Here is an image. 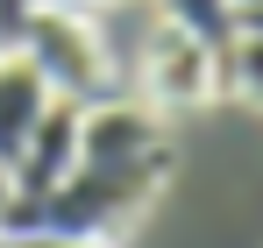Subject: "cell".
<instances>
[{
	"mask_svg": "<svg viewBox=\"0 0 263 248\" xmlns=\"http://www.w3.org/2000/svg\"><path fill=\"white\" fill-rule=\"evenodd\" d=\"M164 177H171V163H128V170L79 163L43 199H7L0 227H50V234H79V241H121L149 213V199L164 192Z\"/></svg>",
	"mask_w": 263,
	"mask_h": 248,
	"instance_id": "obj_1",
	"label": "cell"
},
{
	"mask_svg": "<svg viewBox=\"0 0 263 248\" xmlns=\"http://www.w3.org/2000/svg\"><path fill=\"white\" fill-rule=\"evenodd\" d=\"M14 50L43 71V85L57 99H107V92H121V64H114V50H107V22L86 14V7H57V0H36L22 22H14Z\"/></svg>",
	"mask_w": 263,
	"mask_h": 248,
	"instance_id": "obj_2",
	"label": "cell"
},
{
	"mask_svg": "<svg viewBox=\"0 0 263 248\" xmlns=\"http://www.w3.org/2000/svg\"><path fill=\"white\" fill-rule=\"evenodd\" d=\"M128 92L149 99L157 114H185V107H206L220 92V50L199 36H185L171 22H149L142 43H135V64H128Z\"/></svg>",
	"mask_w": 263,
	"mask_h": 248,
	"instance_id": "obj_3",
	"label": "cell"
},
{
	"mask_svg": "<svg viewBox=\"0 0 263 248\" xmlns=\"http://www.w3.org/2000/svg\"><path fill=\"white\" fill-rule=\"evenodd\" d=\"M79 163L100 170H128V163H171V135H164V114L135 92H107L92 99L86 121H79Z\"/></svg>",
	"mask_w": 263,
	"mask_h": 248,
	"instance_id": "obj_4",
	"label": "cell"
},
{
	"mask_svg": "<svg viewBox=\"0 0 263 248\" xmlns=\"http://www.w3.org/2000/svg\"><path fill=\"white\" fill-rule=\"evenodd\" d=\"M79 121H86L79 99H50L43 107V121L29 135L22 163L7 170V192H14V199H43L50 184H64V177L79 170Z\"/></svg>",
	"mask_w": 263,
	"mask_h": 248,
	"instance_id": "obj_5",
	"label": "cell"
},
{
	"mask_svg": "<svg viewBox=\"0 0 263 248\" xmlns=\"http://www.w3.org/2000/svg\"><path fill=\"white\" fill-rule=\"evenodd\" d=\"M50 99H57V92L43 85V71L7 43V50H0V177L22 163V149H29V135H36Z\"/></svg>",
	"mask_w": 263,
	"mask_h": 248,
	"instance_id": "obj_6",
	"label": "cell"
},
{
	"mask_svg": "<svg viewBox=\"0 0 263 248\" xmlns=\"http://www.w3.org/2000/svg\"><path fill=\"white\" fill-rule=\"evenodd\" d=\"M157 22H171L185 36L228 50V43H235V0H157Z\"/></svg>",
	"mask_w": 263,
	"mask_h": 248,
	"instance_id": "obj_7",
	"label": "cell"
},
{
	"mask_svg": "<svg viewBox=\"0 0 263 248\" xmlns=\"http://www.w3.org/2000/svg\"><path fill=\"white\" fill-rule=\"evenodd\" d=\"M220 85H228V92H242L249 107H263V36L235 29V43L220 50Z\"/></svg>",
	"mask_w": 263,
	"mask_h": 248,
	"instance_id": "obj_8",
	"label": "cell"
},
{
	"mask_svg": "<svg viewBox=\"0 0 263 248\" xmlns=\"http://www.w3.org/2000/svg\"><path fill=\"white\" fill-rule=\"evenodd\" d=\"M0 248H114V241H79V234H50V227H0Z\"/></svg>",
	"mask_w": 263,
	"mask_h": 248,
	"instance_id": "obj_9",
	"label": "cell"
},
{
	"mask_svg": "<svg viewBox=\"0 0 263 248\" xmlns=\"http://www.w3.org/2000/svg\"><path fill=\"white\" fill-rule=\"evenodd\" d=\"M29 7H36V0H0V29H7V36H14V22H22V14H29Z\"/></svg>",
	"mask_w": 263,
	"mask_h": 248,
	"instance_id": "obj_10",
	"label": "cell"
},
{
	"mask_svg": "<svg viewBox=\"0 0 263 248\" xmlns=\"http://www.w3.org/2000/svg\"><path fill=\"white\" fill-rule=\"evenodd\" d=\"M235 29H249V36H263V0H256V7H242V22H235Z\"/></svg>",
	"mask_w": 263,
	"mask_h": 248,
	"instance_id": "obj_11",
	"label": "cell"
},
{
	"mask_svg": "<svg viewBox=\"0 0 263 248\" xmlns=\"http://www.w3.org/2000/svg\"><path fill=\"white\" fill-rule=\"evenodd\" d=\"M57 7H86V14H100V7H114V0H57Z\"/></svg>",
	"mask_w": 263,
	"mask_h": 248,
	"instance_id": "obj_12",
	"label": "cell"
},
{
	"mask_svg": "<svg viewBox=\"0 0 263 248\" xmlns=\"http://www.w3.org/2000/svg\"><path fill=\"white\" fill-rule=\"evenodd\" d=\"M7 199H14V192H7V177H0V220H7Z\"/></svg>",
	"mask_w": 263,
	"mask_h": 248,
	"instance_id": "obj_13",
	"label": "cell"
},
{
	"mask_svg": "<svg viewBox=\"0 0 263 248\" xmlns=\"http://www.w3.org/2000/svg\"><path fill=\"white\" fill-rule=\"evenodd\" d=\"M242 7H256V0H235V22H242Z\"/></svg>",
	"mask_w": 263,
	"mask_h": 248,
	"instance_id": "obj_14",
	"label": "cell"
},
{
	"mask_svg": "<svg viewBox=\"0 0 263 248\" xmlns=\"http://www.w3.org/2000/svg\"><path fill=\"white\" fill-rule=\"evenodd\" d=\"M7 43H14V36H7V29H0V50H7Z\"/></svg>",
	"mask_w": 263,
	"mask_h": 248,
	"instance_id": "obj_15",
	"label": "cell"
}]
</instances>
